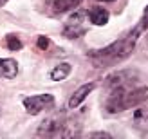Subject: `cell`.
Listing matches in <instances>:
<instances>
[{
	"label": "cell",
	"mask_w": 148,
	"mask_h": 139,
	"mask_svg": "<svg viewBox=\"0 0 148 139\" xmlns=\"http://www.w3.org/2000/svg\"><path fill=\"white\" fill-rule=\"evenodd\" d=\"M146 29H148L146 22L141 18V22L128 33V36H125V38L110 43V45L103 47V49L90 51V53H87V58L90 60V63L96 69H105V67H112V65L121 63L123 60H127V58L132 54V51H134L139 36H141Z\"/></svg>",
	"instance_id": "6da1fadb"
},
{
	"label": "cell",
	"mask_w": 148,
	"mask_h": 139,
	"mask_svg": "<svg viewBox=\"0 0 148 139\" xmlns=\"http://www.w3.org/2000/svg\"><path fill=\"white\" fill-rule=\"evenodd\" d=\"M148 99V87H137V89H112L110 96L105 101V110L108 114H119L128 110L132 107H137Z\"/></svg>",
	"instance_id": "7a4b0ae2"
},
{
	"label": "cell",
	"mask_w": 148,
	"mask_h": 139,
	"mask_svg": "<svg viewBox=\"0 0 148 139\" xmlns=\"http://www.w3.org/2000/svg\"><path fill=\"white\" fill-rule=\"evenodd\" d=\"M65 128H67V119L63 116H51L40 123L36 136L40 137H65Z\"/></svg>",
	"instance_id": "3957f363"
},
{
	"label": "cell",
	"mask_w": 148,
	"mask_h": 139,
	"mask_svg": "<svg viewBox=\"0 0 148 139\" xmlns=\"http://www.w3.org/2000/svg\"><path fill=\"white\" fill-rule=\"evenodd\" d=\"M54 105V96L53 94H36V96H29L24 99V108L27 114L36 116L47 108H53Z\"/></svg>",
	"instance_id": "277c9868"
},
{
	"label": "cell",
	"mask_w": 148,
	"mask_h": 139,
	"mask_svg": "<svg viewBox=\"0 0 148 139\" xmlns=\"http://www.w3.org/2000/svg\"><path fill=\"white\" fill-rule=\"evenodd\" d=\"M139 78V74L136 71H117L112 72L105 78V87L107 89H119V87H125V89H130V83H134Z\"/></svg>",
	"instance_id": "5b68a950"
},
{
	"label": "cell",
	"mask_w": 148,
	"mask_h": 139,
	"mask_svg": "<svg viewBox=\"0 0 148 139\" xmlns=\"http://www.w3.org/2000/svg\"><path fill=\"white\" fill-rule=\"evenodd\" d=\"M81 18H83V14L76 13L67 24H65L63 31H62L65 38H79V36H83L87 33V27L81 24Z\"/></svg>",
	"instance_id": "8992f818"
},
{
	"label": "cell",
	"mask_w": 148,
	"mask_h": 139,
	"mask_svg": "<svg viewBox=\"0 0 148 139\" xmlns=\"http://www.w3.org/2000/svg\"><path fill=\"white\" fill-rule=\"evenodd\" d=\"M96 89V83L94 81H90V83H85V85H81V87H78L76 90L72 92V96L69 98V108H76V107H79L81 103L85 101V98L90 94L92 90Z\"/></svg>",
	"instance_id": "52a82bcc"
},
{
	"label": "cell",
	"mask_w": 148,
	"mask_h": 139,
	"mask_svg": "<svg viewBox=\"0 0 148 139\" xmlns=\"http://www.w3.org/2000/svg\"><path fill=\"white\" fill-rule=\"evenodd\" d=\"M87 16H88V20H90V24L101 27V25L108 24L110 14H108L107 9H103V7H99V5H94V7H90V9L87 11Z\"/></svg>",
	"instance_id": "ba28073f"
},
{
	"label": "cell",
	"mask_w": 148,
	"mask_h": 139,
	"mask_svg": "<svg viewBox=\"0 0 148 139\" xmlns=\"http://www.w3.org/2000/svg\"><path fill=\"white\" fill-rule=\"evenodd\" d=\"M18 74V63L13 58H0V78L13 79Z\"/></svg>",
	"instance_id": "9c48e42d"
},
{
	"label": "cell",
	"mask_w": 148,
	"mask_h": 139,
	"mask_svg": "<svg viewBox=\"0 0 148 139\" xmlns=\"http://www.w3.org/2000/svg\"><path fill=\"white\" fill-rule=\"evenodd\" d=\"M71 71H72L71 63H65V62L58 63L56 67H53V71L49 72V78L53 79V81H63V79L71 74Z\"/></svg>",
	"instance_id": "30bf717a"
},
{
	"label": "cell",
	"mask_w": 148,
	"mask_h": 139,
	"mask_svg": "<svg viewBox=\"0 0 148 139\" xmlns=\"http://www.w3.org/2000/svg\"><path fill=\"white\" fill-rule=\"evenodd\" d=\"M83 2V0H54V5L53 9L56 13H67V11H72Z\"/></svg>",
	"instance_id": "8fae6325"
},
{
	"label": "cell",
	"mask_w": 148,
	"mask_h": 139,
	"mask_svg": "<svg viewBox=\"0 0 148 139\" xmlns=\"http://www.w3.org/2000/svg\"><path fill=\"white\" fill-rule=\"evenodd\" d=\"M134 121H136V125H148V110H136L134 112Z\"/></svg>",
	"instance_id": "7c38bea8"
},
{
	"label": "cell",
	"mask_w": 148,
	"mask_h": 139,
	"mask_svg": "<svg viewBox=\"0 0 148 139\" xmlns=\"http://www.w3.org/2000/svg\"><path fill=\"white\" fill-rule=\"evenodd\" d=\"M5 40H7V47H9V51H20L22 49V42L14 34H9Z\"/></svg>",
	"instance_id": "4fadbf2b"
},
{
	"label": "cell",
	"mask_w": 148,
	"mask_h": 139,
	"mask_svg": "<svg viewBox=\"0 0 148 139\" xmlns=\"http://www.w3.org/2000/svg\"><path fill=\"white\" fill-rule=\"evenodd\" d=\"M47 47H49V38L47 36H38V49L45 51Z\"/></svg>",
	"instance_id": "5bb4252c"
},
{
	"label": "cell",
	"mask_w": 148,
	"mask_h": 139,
	"mask_svg": "<svg viewBox=\"0 0 148 139\" xmlns=\"http://www.w3.org/2000/svg\"><path fill=\"white\" fill-rule=\"evenodd\" d=\"M90 137H103V139H110L112 136L107 134V132H92V134H90Z\"/></svg>",
	"instance_id": "9a60e30c"
},
{
	"label": "cell",
	"mask_w": 148,
	"mask_h": 139,
	"mask_svg": "<svg viewBox=\"0 0 148 139\" xmlns=\"http://www.w3.org/2000/svg\"><path fill=\"white\" fill-rule=\"evenodd\" d=\"M5 2H7V0H0V7H2V5H4Z\"/></svg>",
	"instance_id": "2e32d148"
},
{
	"label": "cell",
	"mask_w": 148,
	"mask_h": 139,
	"mask_svg": "<svg viewBox=\"0 0 148 139\" xmlns=\"http://www.w3.org/2000/svg\"><path fill=\"white\" fill-rule=\"evenodd\" d=\"M98 2H114V0H98Z\"/></svg>",
	"instance_id": "e0dca14e"
},
{
	"label": "cell",
	"mask_w": 148,
	"mask_h": 139,
	"mask_svg": "<svg viewBox=\"0 0 148 139\" xmlns=\"http://www.w3.org/2000/svg\"><path fill=\"white\" fill-rule=\"evenodd\" d=\"M145 14H148V5H146V7H145Z\"/></svg>",
	"instance_id": "ac0fdd59"
},
{
	"label": "cell",
	"mask_w": 148,
	"mask_h": 139,
	"mask_svg": "<svg viewBox=\"0 0 148 139\" xmlns=\"http://www.w3.org/2000/svg\"><path fill=\"white\" fill-rule=\"evenodd\" d=\"M146 47H148V34H146Z\"/></svg>",
	"instance_id": "d6986e66"
}]
</instances>
